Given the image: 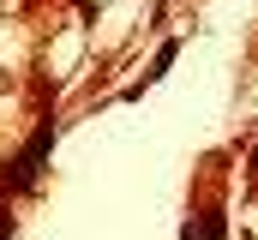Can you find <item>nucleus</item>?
<instances>
[{"mask_svg":"<svg viewBox=\"0 0 258 240\" xmlns=\"http://www.w3.org/2000/svg\"><path fill=\"white\" fill-rule=\"evenodd\" d=\"M54 150V120H42L36 126V138L18 150V162H12V174H6V192H24V186H36V174H42V156Z\"/></svg>","mask_w":258,"mask_h":240,"instance_id":"f257e3e1","label":"nucleus"},{"mask_svg":"<svg viewBox=\"0 0 258 240\" xmlns=\"http://www.w3.org/2000/svg\"><path fill=\"white\" fill-rule=\"evenodd\" d=\"M174 54H180V42H162V48H156V66L144 72V84H150V78H162V72L174 66Z\"/></svg>","mask_w":258,"mask_h":240,"instance_id":"f03ea898","label":"nucleus"},{"mask_svg":"<svg viewBox=\"0 0 258 240\" xmlns=\"http://www.w3.org/2000/svg\"><path fill=\"white\" fill-rule=\"evenodd\" d=\"M198 234H204V240H228V222H222V210H210V216L198 222Z\"/></svg>","mask_w":258,"mask_h":240,"instance_id":"7ed1b4c3","label":"nucleus"}]
</instances>
